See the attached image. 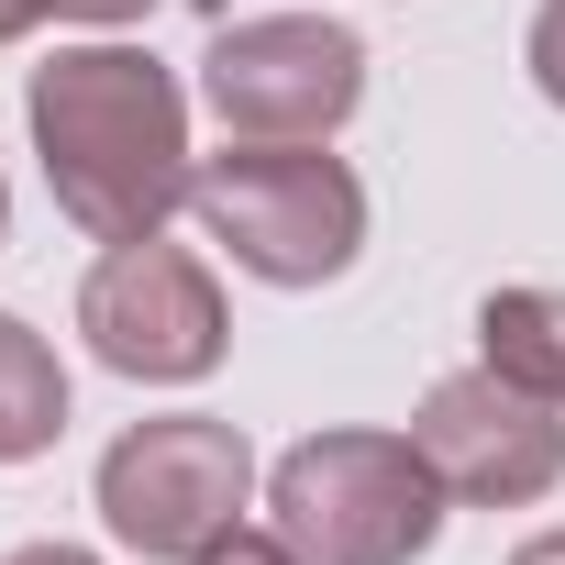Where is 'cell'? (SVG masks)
Instances as JSON below:
<instances>
[{
	"label": "cell",
	"mask_w": 565,
	"mask_h": 565,
	"mask_svg": "<svg viewBox=\"0 0 565 565\" xmlns=\"http://www.w3.org/2000/svg\"><path fill=\"white\" fill-rule=\"evenodd\" d=\"M23 134H34V167H45L56 211L89 244H134V233H167L189 211V178H200L189 89H178V67H156L122 34L56 45L23 78Z\"/></svg>",
	"instance_id": "6da1fadb"
},
{
	"label": "cell",
	"mask_w": 565,
	"mask_h": 565,
	"mask_svg": "<svg viewBox=\"0 0 565 565\" xmlns=\"http://www.w3.org/2000/svg\"><path fill=\"white\" fill-rule=\"evenodd\" d=\"M189 211L255 289H333L366 255V178L333 145L222 134V156H200V178H189Z\"/></svg>",
	"instance_id": "7a4b0ae2"
},
{
	"label": "cell",
	"mask_w": 565,
	"mask_h": 565,
	"mask_svg": "<svg viewBox=\"0 0 565 565\" xmlns=\"http://www.w3.org/2000/svg\"><path fill=\"white\" fill-rule=\"evenodd\" d=\"M444 477L411 433H300L266 466V521L311 565H422L444 543Z\"/></svg>",
	"instance_id": "3957f363"
},
{
	"label": "cell",
	"mask_w": 565,
	"mask_h": 565,
	"mask_svg": "<svg viewBox=\"0 0 565 565\" xmlns=\"http://www.w3.org/2000/svg\"><path fill=\"white\" fill-rule=\"evenodd\" d=\"M100 532L145 565H200L222 532H244L255 510V444L222 422V411H156L134 433H111L100 477Z\"/></svg>",
	"instance_id": "277c9868"
},
{
	"label": "cell",
	"mask_w": 565,
	"mask_h": 565,
	"mask_svg": "<svg viewBox=\"0 0 565 565\" xmlns=\"http://www.w3.org/2000/svg\"><path fill=\"white\" fill-rule=\"evenodd\" d=\"M200 111L244 145H333L366 111V45L333 12H244L200 45Z\"/></svg>",
	"instance_id": "5b68a950"
},
{
	"label": "cell",
	"mask_w": 565,
	"mask_h": 565,
	"mask_svg": "<svg viewBox=\"0 0 565 565\" xmlns=\"http://www.w3.org/2000/svg\"><path fill=\"white\" fill-rule=\"evenodd\" d=\"M78 333L134 388H200L233 355V311H222L211 255L200 244H167V233L100 244V266L78 277Z\"/></svg>",
	"instance_id": "8992f818"
},
{
	"label": "cell",
	"mask_w": 565,
	"mask_h": 565,
	"mask_svg": "<svg viewBox=\"0 0 565 565\" xmlns=\"http://www.w3.org/2000/svg\"><path fill=\"white\" fill-rule=\"evenodd\" d=\"M411 444H422V466L444 477L455 510H532V499L565 488V411L510 388L499 366L433 377L422 411H411Z\"/></svg>",
	"instance_id": "52a82bcc"
},
{
	"label": "cell",
	"mask_w": 565,
	"mask_h": 565,
	"mask_svg": "<svg viewBox=\"0 0 565 565\" xmlns=\"http://www.w3.org/2000/svg\"><path fill=\"white\" fill-rule=\"evenodd\" d=\"M477 366H499L510 388L565 411V289H488L477 300Z\"/></svg>",
	"instance_id": "ba28073f"
},
{
	"label": "cell",
	"mask_w": 565,
	"mask_h": 565,
	"mask_svg": "<svg viewBox=\"0 0 565 565\" xmlns=\"http://www.w3.org/2000/svg\"><path fill=\"white\" fill-rule=\"evenodd\" d=\"M56 433H67V366L23 311H0V466L56 455Z\"/></svg>",
	"instance_id": "9c48e42d"
},
{
	"label": "cell",
	"mask_w": 565,
	"mask_h": 565,
	"mask_svg": "<svg viewBox=\"0 0 565 565\" xmlns=\"http://www.w3.org/2000/svg\"><path fill=\"white\" fill-rule=\"evenodd\" d=\"M521 67H532V89L565 111V0H543V12H532V34H521Z\"/></svg>",
	"instance_id": "30bf717a"
},
{
	"label": "cell",
	"mask_w": 565,
	"mask_h": 565,
	"mask_svg": "<svg viewBox=\"0 0 565 565\" xmlns=\"http://www.w3.org/2000/svg\"><path fill=\"white\" fill-rule=\"evenodd\" d=\"M200 565H311V554H300V543H289V532H277V521H266V532H255V521H244V532H222V543H211V554H200Z\"/></svg>",
	"instance_id": "8fae6325"
},
{
	"label": "cell",
	"mask_w": 565,
	"mask_h": 565,
	"mask_svg": "<svg viewBox=\"0 0 565 565\" xmlns=\"http://www.w3.org/2000/svg\"><path fill=\"white\" fill-rule=\"evenodd\" d=\"M56 23H78V34H122V23H145L156 0H45Z\"/></svg>",
	"instance_id": "7c38bea8"
},
{
	"label": "cell",
	"mask_w": 565,
	"mask_h": 565,
	"mask_svg": "<svg viewBox=\"0 0 565 565\" xmlns=\"http://www.w3.org/2000/svg\"><path fill=\"white\" fill-rule=\"evenodd\" d=\"M0 565H100V554H89V543H12Z\"/></svg>",
	"instance_id": "4fadbf2b"
},
{
	"label": "cell",
	"mask_w": 565,
	"mask_h": 565,
	"mask_svg": "<svg viewBox=\"0 0 565 565\" xmlns=\"http://www.w3.org/2000/svg\"><path fill=\"white\" fill-rule=\"evenodd\" d=\"M510 565H565V521H554V532H532V543H510Z\"/></svg>",
	"instance_id": "5bb4252c"
},
{
	"label": "cell",
	"mask_w": 565,
	"mask_h": 565,
	"mask_svg": "<svg viewBox=\"0 0 565 565\" xmlns=\"http://www.w3.org/2000/svg\"><path fill=\"white\" fill-rule=\"evenodd\" d=\"M34 23H45V0H0V45H23Z\"/></svg>",
	"instance_id": "9a60e30c"
},
{
	"label": "cell",
	"mask_w": 565,
	"mask_h": 565,
	"mask_svg": "<svg viewBox=\"0 0 565 565\" xmlns=\"http://www.w3.org/2000/svg\"><path fill=\"white\" fill-rule=\"evenodd\" d=\"M0 244H12V178H0Z\"/></svg>",
	"instance_id": "2e32d148"
}]
</instances>
